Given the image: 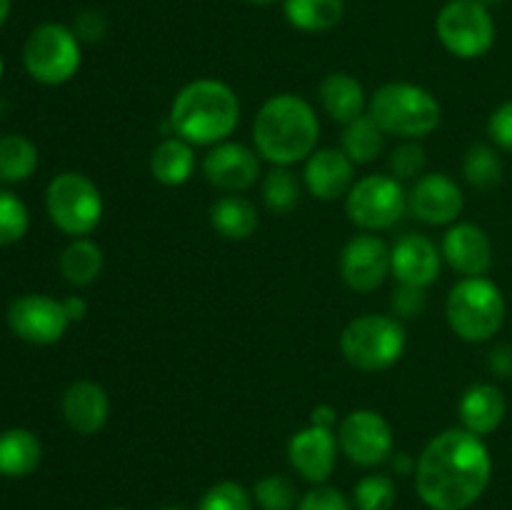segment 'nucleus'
<instances>
[{
  "label": "nucleus",
  "instance_id": "16",
  "mask_svg": "<svg viewBox=\"0 0 512 510\" xmlns=\"http://www.w3.org/2000/svg\"><path fill=\"white\" fill-rule=\"evenodd\" d=\"M338 433L318 425L298 430L288 443V460L295 473L308 483L323 485L338 463Z\"/></svg>",
  "mask_w": 512,
  "mask_h": 510
},
{
  "label": "nucleus",
  "instance_id": "20",
  "mask_svg": "<svg viewBox=\"0 0 512 510\" xmlns=\"http://www.w3.org/2000/svg\"><path fill=\"white\" fill-rule=\"evenodd\" d=\"M60 410L70 430L78 435H95L108 423L110 398L103 385L93 380H78L63 393Z\"/></svg>",
  "mask_w": 512,
  "mask_h": 510
},
{
  "label": "nucleus",
  "instance_id": "26",
  "mask_svg": "<svg viewBox=\"0 0 512 510\" xmlns=\"http://www.w3.org/2000/svg\"><path fill=\"white\" fill-rule=\"evenodd\" d=\"M283 13L295 30L325 33L345 15V0H283Z\"/></svg>",
  "mask_w": 512,
  "mask_h": 510
},
{
  "label": "nucleus",
  "instance_id": "19",
  "mask_svg": "<svg viewBox=\"0 0 512 510\" xmlns=\"http://www.w3.org/2000/svg\"><path fill=\"white\" fill-rule=\"evenodd\" d=\"M355 183V163L340 148H318L303 168V185L313 198L338 200Z\"/></svg>",
  "mask_w": 512,
  "mask_h": 510
},
{
  "label": "nucleus",
  "instance_id": "8",
  "mask_svg": "<svg viewBox=\"0 0 512 510\" xmlns=\"http://www.w3.org/2000/svg\"><path fill=\"white\" fill-rule=\"evenodd\" d=\"M80 38L60 23H43L28 35L23 48L25 70L43 85H63L80 70Z\"/></svg>",
  "mask_w": 512,
  "mask_h": 510
},
{
  "label": "nucleus",
  "instance_id": "1",
  "mask_svg": "<svg viewBox=\"0 0 512 510\" xmlns=\"http://www.w3.org/2000/svg\"><path fill=\"white\" fill-rule=\"evenodd\" d=\"M493 478V458L483 438L448 428L423 448L415 468V490L430 510H465L478 503Z\"/></svg>",
  "mask_w": 512,
  "mask_h": 510
},
{
  "label": "nucleus",
  "instance_id": "32",
  "mask_svg": "<svg viewBox=\"0 0 512 510\" xmlns=\"http://www.w3.org/2000/svg\"><path fill=\"white\" fill-rule=\"evenodd\" d=\"M398 488L390 475H365L353 490V503L358 510H393Z\"/></svg>",
  "mask_w": 512,
  "mask_h": 510
},
{
  "label": "nucleus",
  "instance_id": "35",
  "mask_svg": "<svg viewBox=\"0 0 512 510\" xmlns=\"http://www.w3.org/2000/svg\"><path fill=\"white\" fill-rule=\"evenodd\" d=\"M198 510H253V498L235 480H220L205 490Z\"/></svg>",
  "mask_w": 512,
  "mask_h": 510
},
{
  "label": "nucleus",
  "instance_id": "10",
  "mask_svg": "<svg viewBox=\"0 0 512 510\" xmlns=\"http://www.w3.org/2000/svg\"><path fill=\"white\" fill-rule=\"evenodd\" d=\"M435 33L455 58H483L495 45V20L478 0H448L435 20Z\"/></svg>",
  "mask_w": 512,
  "mask_h": 510
},
{
  "label": "nucleus",
  "instance_id": "22",
  "mask_svg": "<svg viewBox=\"0 0 512 510\" xmlns=\"http://www.w3.org/2000/svg\"><path fill=\"white\" fill-rule=\"evenodd\" d=\"M318 98L325 113L343 125L355 120L358 115H363L365 105H368V100H365V88L360 85V80L350 73L325 75V80L320 83Z\"/></svg>",
  "mask_w": 512,
  "mask_h": 510
},
{
  "label": "nucleus",
  "instance_id": "41",
  "mask_svg": "<svg viewBox=\"0 0 512 510\" xmlns=\"http://www.w3.org/2000/svg\"><path fill=\"white\" fill-rule=\"evenodd\" d=\"M488 365H490V370H493V375H498V378H510L512 375V345H498V348L490 353Z\"/></svg>",
  "mask_w": 512,
  "mask_h": 510
},
{
  "label": "nucleus",
  "instance_id": "45",
  "mask_svg": "<svg viewBox=\"0 0 512 510\" xmlns=\"http://www.w3.org/2000/svg\"><path fill=\"white\" fill-rule=\"evenodd\" d=\"M10 15V0H0V28H3V23L8 20Z\"/></svg>",
  "mask_w": 512,
  "mask_h": 510
},
{
  "label": "nucleus",
  "instance_id": "11",
  "mask_svg": "<svg viewBox=\"0 0 512 510\" xmlns=\"http://www.w3.org/2000/svg\"><path fill=\"white\" fill-rule=\"evenodd\" d=\"M338 445L350 463L375 468L393 455V428L370 408H358L338 423Z\"/></svg>",
  "mask_w": 512,
  "mask_h": 510
},
{
  "label": "nucleus",
  "instance_id": "12",
  "mask_svg": "<svg viewBox=\"0 0 512 510\" xmlns=\"http://www.w3.org/2000/svg\"><path fill=\"white\" fill-rule=\"evenodd\" d=\"M8 325L20 340L33 345H53L68 330L70 318L65 313L63 300L50 295L30 293L20 295L8 308Z\"/></svg>",
  "mask_w": 512,
  "mask_h": 510
},
{
  "label": "nucleus",
  "instance_id": "38",
  "mask_svg": "<svg viewBox=\"0 0 512 510\" xmlns=\"http://www.w3.org/2000/svg\"><path fill=\"white\" fill-rule=\"evenodd\" d=\"M298 510H353L350 500L330 485H315L300 498Z\"/></svg>",
  "mask_w": 512,
  "mask_h": 510
},
{
  "label": "nucleus",
  "instance_id": "14",
  "mask_svg": "<svg viewBox=\"0 0 512 510\" xmlns=\"http://www.w3.org/2000/svg\"><path fill=\"white\" fill-rule=\"evenodd\" d=\"M203 175L213 188L223 190V193H245L260 180L258 150L235 143V140H223L205 153Z\"/></svg>",
  "mask_w": 512,
  "mask_h": 510
},
{
  "label": "nucleus",
  "instance_id": "36",
  "mask_svg": "<svg viewBox=\"0 0 512 510\" xmlns=\"http://www.w3.org/2000/svg\"><path fill=\"white\" fill-rule=\"evenodd\" d=\"M425 165H428V155L418 140H403L398 148L390 153L388 170L395 180L405 183V180H418L423 175Z\"/></svg>",
  "mask_w": 512,
  "mask_h": 510
},
{
  "label": "nucleus",
  "instance_id": "18",
  "mask_svg": "<svg viewBox=\"0 0 512 510\" xmlns=\"http://www.w3.org/2000/svg\"><path fill=\"white\" fill-rule=\"evenodd\" d=\"M443 260L463 278L485 275L493 265V243L488 233L475 223H453L440 243Z\"/></svg>",
  "mask_w": 512,
  "mask_h": 510
},
{
  "label": "nucleus",
  "instance_id": "13",
  "mask_svg": "<svg viewBox=\"0 0 512 510\" xmlns=\"http://www.w3.org/2000/svg\"><path fill=\"white\" fill-rule=\"evenodd\" d=\"M340 275L355 293H373L390 275V248L375 233H358L340 253Z\"/></svg>",
  "mask_w": 512,
  "mask_h": 510
},
{
  "label": "nucleus",
  "instance_id": "27",
  "mask_svg": "<svg viewBox=\"0 0 512 510\" xmlns=\"http://www.w3.org/2000/svg\"><path fill=\"white\" fill-rule=\"evenodd\" d=\"M385 133L373 115L363 113L355 120L345 123L343 135H340V150L353 160L355 165L373 163L380 153H383Z\"/></svg>",
  "mask_w": 512,
  "mask_h": 510
},
{
  "label": "nucleus",
  "instance_id": "49",
  "mask_svg": "<svg viewBox=\"0 0 512 510\" xmlns=\"http://www.w3.org/2000/svg\"><path fill=\"white\" fill-rule=\"evenodd\" d=\"M108 510H125V508H108Z\"/></svg>",
  "mask_w": 512,
  "mask_h": 510
},
{
  "label": "nucleus",
  "instance_id": "28",
  "mask_svg": "<svg viewBox=\"0 0 512 510\" xmlns=\"http://www.w3.org/2000/svg\"><path fill=\"white\" fill-rule=\"evenodd\" d=\"M60 273L75 288L95 283L103 273V250L90 238H73L60 255Z\"/></svg>",
  "mask_w": 512,
  "mask_h": 510
},
{
  "label": "nucleus",
  "instance_id": "30",
  "mask_svg": "<svg viewBox=\"0 0 512 510\" xmlns=\"http://www.w3.org/2000/svg\"><path fill=\"white\" fill-rule=\"evenodd\" d=\"M300 193H303V185L290 168L273 165V170H268L260 180V195H263L265 208L275 215L293 213L300 203Z\"/></svg>",
  "mask_w": 512,
  "mask_h": 510
},
{
  "label": "nucleus",
  "instance_id": "31",
  "mask_svg": "<svg viewBox=\"0 0 512 510\" xmlns=\"http://www.w3.org/2000/svg\"><path fill=\"white\" fill-rule=\"evenodd\" d=\"M463 175L473 188L490 190L503 180V160L490 145L478 143L465 153Z\"/></svg>",
  "mask_w": 512,
  "mask_h": 510
},
{
  "label": "nucleus",
  "instance_id": "37",
  "mask_svg": "<svg viewBox=\"0 0 512 510\" xmlns=\"http://www.w3.org/2000/svg\"><path fill=\"white\" fill-rule=\"evenodd\" d=\"M428 308V288H418V285H403L393 290L390 298V310L398 320H413L420 318Z\"/></svg>",
  "mask_w": 512,
  "mask_h": 510
},
{
  "label": "nucleus",
  "instance_id": "9",
  "mask_svg": "<svg viewBox=\"0 0 512 510\" xmlns=\"http://www.w3.org/2000/svg\"><path fill=\"white\" fill-rule=\"evenodd\" d=\"M408 210V190L400 180L385 173H370L355 180L345 195V213L350 223L363 228L365 233H378L400 223Z\"/></svg>",
  "mask_w": 512,
  "mask_h": 510
},
{
  "label": "nucleus",
  "instance_id": "24",
  "mask_svg": "<svg viewBox=\"0 0 512 510\" xmlns=\"http://www.w3.org/2000/svg\"><path fill=\"white\" fill-rule=\"evenodd\" d=\"M210 225L225 240H248L258 230V208L243 195H223L210 205Z\"/></svg>",
  "mask_w": 512,
  "mask_h": 510
},
{
  "label": "nucleus",
  "instance_id": "48",
  "mask_svg": "<svg viewBox=\"0 0 512 510\" xmlns=\"http://www.w3.org/2000/svg\"><path fill=\"white\" fill-rule=\"evenodd\" d=\"M160 510H185L183 505H165V508H160Z\"/></svg>",
  "mask_w": 512,
  "mask_h": 510
},
{
  "label": "nucleus",
  "instance_id": "23",
  "mask_svg": "<svg viewBox=\"0 0 512 510\" xmlns=\"http://www.w3.org/2000/svg\"><path fill=\"white\" fill-rule=\"evenodd\" d=\"M195 145H190L183 138H165L163 143L155 145V150L150 153V173L158 183L168 185V188H178L185 185L195 173Z\"/></svg>",
  "mask_w": 512,
  "mask_h": 510
},
{
  "label": "nucleus",
  "instance_id": "33",
  "mask_svg": "<svg viewBox=\"0 0 512 510\" xmlns=\"http://www.w3.org/2000/svg\"><path fill=\"white\" fill-rule=\"evenodd\" d=\"M253 498L263 510H293L298 505V490L285 475H265L255 483Z\"/></svg>",
  "mask_w": 512,
  "mask_h": 510
},
{
  "label": "nucleus",
  "instance_id": "39",
  "mask_svg": "<svg viewBox=\"0 0 512 510\" xmlns=\"http://www.w3.org/2000/svg\"><path fill=\"white\" fill-rule=\"evenodd\" d=\"M488 133L500 148L512 153V100L495 108V113L488 120Z\"/></svg>",
  "mask_w": 512,
  "mask_h": 510
},
{
  "label": "nucleus",
  "instance_id": "17",
  "mask_svg": "<svg viewBox=\"0 0 512 510\" xmlns=\"http://www.w3.org/2000/svg\"><path fill=\"white\" fill-rule=\"evenodd\" d=\"M443 270V253L438 245L420 233H405L390 248V275L403 285L430 288Z\"/></svg>",
  "mask_w": 512,
  "mask_h": 510
},
{
  "label": "nucleus",
  "instance_id": "7",
  "mask_svg": "<svg viewBox=\"0 0 512 510\" xmlns=\"http://www.w3.org/2000/svg\"><path fill=\"white\" fill-rule=\"evenodd\" d=\"M45 208L55 228L73 238H85L103 220V195L88 175L68 170L50 180Z\"/></svg>",
  "mask_w": 512,
  "mask_h": 510
},
{
  "label": "nucleus",
  "instance_id": "6",
  "mask_svg": "<svg viewBox=\"0 0 512 510\" xmlns=\"http://www.w3.org/2000/svg\"><path fill=\"white\" fill-rule=\"evenodd\" d=\"M445 315L458 338L468 343H485L503 328L505 298L498 285L485 275L463 278L450 288Z\"/></svg>",
  "mask_w": 512,
  "mask_h": 510
},
{
  "label": "nucleus",
  "instance_id": "21",
  "mask_svg": "<svg viewBox=\"0 0 512 510\" xmlns=\"http://www.w3.org/2000/svg\"><path fill=\"white\" fill-rule=\"evenodd\" d=\"M508 413V403L498 385L493 383H475L460 395L458 415L465 430L475 435H490L500 428Z\"/></svg>",
  "mask_w": 512,
  "mask_h": 510
},
{
  "label": "nucleus",
  "instance_id": "42",
  "mask_svg": "<svg viewBox=\"0 0 512 510\" xmlns=\"http://www.w3.org/2000/svg\"><path fill=\"white\" fill-rule=\"evenodd\" d=\"M310 425L335 430V425H338V413H335L333 405L323 403V405H318V408H313V413H310Z\"/></svg>",
  "mask_w": 512,
  "mask_h": 510
},
{
  "label": "nucleus",
  "instance_id": "29",
  "mask_svg": "<svg viewBox=\"0 0 512 510\" xmlns=\"http://www.w3.org/2000/svg\"><path fill=\"white\" fill-rule=\"evenodd\" d=\"M38 170V148L25 135H0V183H23Z\"/></svg>",
  "mask_w": 512,
  "mask_h": 510
},
{
  "label": "nucleus",
  "instance_id": "44",
  "mask_svg": "<svg viewBox=\"0 0 512 510\" xmlns=\"http://www.w3.org/2000/svg\"><path fill=\"white\" fill-rule=\"evenodd\" d=\"M390 463H393V470L398 475H415V468H418V460L410 458L408 453H393L390 455Z\"/></svg>",
  "mask_w": 512,
  "mask_h": 510
},
{
  "label": "nucleus",
  "instance_id": "15",
  "mask_svg": "<svg viewBox=\"0 0 512 510\" xmlns=\"http://www.w3.org/2000/svg\"><path fill=\"white\" fill-rule=\"evenodd\" d=\"M465 195L445 173H423L408 190V210L428 225H450L460 218Z\"/></svg>",
  "mask_w": 512,
  "mask_h": 510
},
{
  "label": "nucleus",
  "instance_id": "5",
  "mask_svg": "<svg viewBox=\"0 0 512 510\" xmlns=\"http://www.w3.org/2000/svg\"><path fill=\"white\" fill-rule=\"evenodd\" d=\"M408 348V333L403 320L380 313L358 315L340 333V353L353 368L365 373L388 370L403 358Z\"/></svg>",
  "mask_w": 512,
  "mask_h": 510
},
{
  "label": "nucleus",
  "instance_id": "2",
  "mask_svg": "<svg viewBox=\"0 0 512 510\" xmlns=\"http://www.w3.org/2000/svg\"><path fill=\"white\" fill-rule=\"evenodd\" d=\"M320 120L313 105L293 93L273 95L253 120L255 150L270 165L290 168L318 150Z\"/></svg>",
  "mask_w": 512,
  "mask_h": 510
},
{
  "label": "nucleus",
  "instance_id": "4",
  "mask_svg": "<svg viewBox=\"0 0 512 510\" xmlns=\"http://www.w3.org/2000/svg\"><path fill=\"white\" fill-rule=\"evenodd\" d=\"M368 113L383 133L403 140H423L435 133L443 120V108L428 88L405 80L380 85L368 100Z\"/></svg>",
  "mask_w": 512,
  "mask_h": 510
},
{
  "label": "nucleus",
  "instance_id": "47",
  "mask_svg": "<svg viewBox=\"0 0 512 510\" xmlns=\"http://www.w3.org/2000/svg\"><path fill=\"white\" fill-rule=\"evenodd\" d=\"M245 3L260 5V8H265V5H273V3H278V0H245Z\"/></svg>",
  "mask_w": 512,
  "mask_h": 510
},
{
  "label": "nucleus",
  "instance_id": "34",
  "mask_svg": "<svg viewBox=\"0 0 512 510\" xmlns=\"http://www.w3.org/2000/svg\"><path fill=\"white\" fill-rule=\"evenodd\" d=\"M30 215L23 200L0 188V245H13L28 233Z\"/></svg>",
  "mask_w": 512,
  "mask_h": 510
},
{
  "label": "nucleus",
  "instance_id": "3",
  "mask_svg": "<svg viewBox=\"0 0 512 510\" xmlns=\"http://www.w3.org/2000/svg\"><path fill=\"white\" fill-rule=\"evenodd\" d=\"M170 128L190 145H213L230 140L240 123V100L228 83L198 78L178 90L170 105Z\"/></svg>",
  "mask_w": 512,
  "mask_h": 510
},
{
  "label": "nucleus",
  "instance_id": "40",
  "mask_svg": "<svg viewBox=\"0 0 512 510\" xmlns=\"http://www.w3.org/2000/svg\"><path fill=\"white\" fill-rule=\"evenodd\" d=\"M105 33H108V20H105V15L100 13V10H85V13H80L78 20H75V35H78L80 40L95 43V40L103 38Z\"/></svg>",
  "mask_w": 512,
  "mask_h": 510
},
{
  "label": "nucleus",
  "instance_id": "46",
  "mask_svg": "<svg viewBox=\"0 0 512 510\" xmlns=\"http://www.w3.org/2000/svg\"><path fill=\"white\" fill-rule=\"evenodd\" d=\"M478 3L480 5H485V8H498V5H503L505 3V0H478Z\"/></svg>",
  "mask_w": 512,
  "mask_h": 510
},
{
  "label": "nucleus",
  "instance_id": "25",
  "mask_svg": "<svg viewBox=\"0 0 512 510\" xmlns=\"http://www.w3.org/2000/svg\"><path fill=\"white\" fill-rule=\"evenodd\" d=\"M43 458V445L33 430L10 428L0 433V475L25 478L33 473Z\"/></svg>",
  "mask_w": 512,
  "mask_h": 510
},
{
  "label": "nucleus",
  "instance_id": "43",
  "mask_svg": "<svg viewBox=\"0 0 512 510\" xmlns=\"http://www.w3.org/2000/svg\"><path fill=\"white\" fill-rule=\"evenodd\" d=\"M63 305H65V313H68L70 323H75V320H83L85 315H88V303H85L80 295H73V298L63 300Z\"/></svg>",
  "mask_w": 512,
  "mask_h": 510
}]
</instances>
